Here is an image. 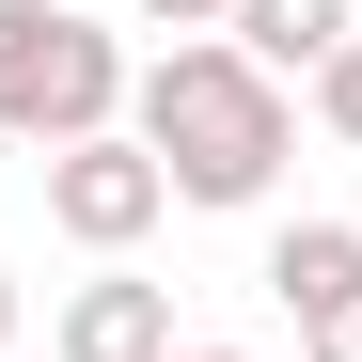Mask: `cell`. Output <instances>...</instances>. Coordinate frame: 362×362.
<instances>
[{"mask_svg":"<svg viewBox=\"0 0 362 362\" xmlns=\"http://www.w3.org/2000/svg\"><path fill=\"white\" fill-rule=\"evenodd\" d=\"M127 142L173 173V205H268L284 158H299V110H284L268 64H236L221 32H189V47H158V64H142Z\"/></svg>","mask_w":362,"mask_h":362,"instance_id":"obj_1","label":"cell"},{"mask_svg":"<svg viewBox=\"0 0 362 362\" xmlns=\"http://www.w3.org/2000/svg\"><path fill=\"white\" fill-rule=\"evenodd\" d=\"M127 95H142V64L79 16V0H0V142L64 158L95 127H127Z\"/></svg>","mask_w":362,"mask_h":362,"instance_id":"obj_2","label":"cell"},{"mask_svg":"<svg viewBox=\"0 0 362 362\" xmlns=\"http://www.w3.org/2000/svg\"><path fill=\"white\" fill-rule=\"evenodd\" d=\"M32 173H47V221H64V236H79L95 268H127L142 236H158V205H173V173H158V158H142L127 127H95V142L32 158Z\"/></svg>","mask_w":362,"mask_h":362,"instance_id":"obj_3","label":"cell"},{"mask_svg":"<svg viewBox=\"0 0 362 362\" xmlns=\"http://www.w3.org/2000/svg\"><path fill=\"white\" fill-rule=\"evenodd\" d=\"M64 362H173L189 331H173V284H142V268H95V284H64V331H47Z\"/></svg>","mask_w":362,"mask_h":362,"instance_id":"obj_4","label":"cell"},{"mask_svg":"<svg viewBox=\"0 0 362 362\" xmlns=\"http://www.w3.org/2000/svg\"><path fill=\"white\" fill-rule=\"evenodd\" d=\"M346 32H362V0H236L221 47H236V64H268V79H315Z\"/></svg>","mask_w":362,"mask_h":362,"instance_id":"obj_5","label":"cell"},{"mask_svg":"<svg viewBox=\"0 0 362 362\" xmlns=\"http://www.w3.org/2000/svg\"><path fill=\"white\" fill-rule=\"evenodd\" d=\"M268 299H284V315L362 299V221H284V236H268Z\"/></svg>","mask_w":362,"mask_h":362,"instance_id":"obj_6","label":"cell"},{"mask_svg":"<svg viewBox=\"0 0 362 362\" xmlns=\"http://www.w3.org/2000/svg\"><path fill=\"white\" fill-rule=\"evenodd\" d=\"M315 127H331V142L362 158V32H346V47H331V64H315Z\"/></svg>","mask_w":362,"mask_h":362,"instance_id":"obj_7","label":"cell"},{"mask_svg":"<svg viewBox=\"0 0 362 362\" xmlns=\"http://www.w3.org/2000/svg\"><path fill=\"white\" fill-rule=\"evenodd\" d=\"M127 16H142V32H173V47H189V32H236V0H127Z\"/></svg>","mask_w":362,"mask_h":362,"instance_id":"obj_8","label":"cell"},{"mask_svg":"<svg viewBox=\"0 0 362 362\" xmlns=\"http://www.w3.org/2000/svg\"><path fill=\"white\" fill-rule=\"evenodd\" d=\"M299 362H362V299H331V315H299Z\"/></svg>","mask_w":362,"mask_h":362,"instance_id":"obj_9","label":"cell"},{"mask_svg":"<svg viewBox=\"0 0 362 362\" xmlns=\"http://www.w3.org/2000/svg\"><path fill=\"white\" fill-rule=\"evenodd\" d=\"M0 346H16V268H0Z\"/></svg>","mask_w":362,"mask_h":362,"instance_id":"obj_10","label":"cell"},{"mask_svg":"<svg viewBox=\"0 0 362 362\" xmlns=\"http://www.w3.org/2000/svg\"><path fill=\"white\" fill-rule=\"evenodd\" d=\"M173 362H252V346H173Z\"/></svg>","mask_w":362,"mask_h":362,"instance_id":"obj_11","label":"cell"}]
</instances>
